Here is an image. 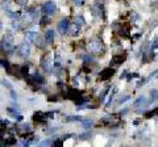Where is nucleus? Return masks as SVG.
Wrapping results in <instances>:
<instances>
[{"mask_svg":"<svg viewBox=\"0 0 158 147\" xmlns=\"http://www.w3.org/2000/svg\"><path fill=\"white\" fill-rule=\"evenodd\" d=\"M41 9L46 16H53L55 13V11H57V5H55L54 1H46L42 4Z\"/></svg>","mask_w":158,"mask_h":147,"instance_id":"7ed1b4c3","label":"nucleus"},{"mask_svg":"<svg viewBox=\"0 0 158 147\" xmlns=\"http://www.w3.org/2000/svg\"><path fill=\"white\" fill-rule=\"evenodd\" d=\"M26 1H28V0H16V3H17V4H20V5H25Z\"/></svg>","mask_w":158,"mask_h":147,"instance_id":"a878e982","label":"nucleus"},{"mask_svg":"<svg viewBox=\"0 0 158 147\" xmlns=\"http://www.w3.org/2000/svg\"><path fill=\"white\" fill-rule=\"evenodd\" d=\"M80 122H82V126H83L84 129H91L92 126H94V121L90 118L84 120V118H80Z\"/></svg>","mask_w":158,"mask_h":147,"instance_id":"4468645a","label":"nucleus"},{"mask_svg":"<svg viewBox=\"0 0 158 147\" xmlns=\"http://www.w3.org/2000/svg\"><path fill=\"white\" fill-rule=\"evenodd\" d=\"M0 48H1V50L4 53H7V54H11V53L15 51V45H13V39H12L11 34H5L1 43H0Z\"/></svg>","mask_w":158,"mask_h":147,"instance_id":"f257e3e1","label":"nucleus"},{"mask_svg":"<svg viewBox=\"0 0 158 147\" xmlns=\"http://www.w3.org/2000/svg\"><path fill=\"white\" fill-rule=\"evenodd\" d=\"M41 65H42V68H44L45 71L50 72L51 68H53V59H51V56L50 55H45L44 58H42V61H41Z\"/></svg>","mask_w":158,"mask_h":147,"instance_id":"39448f33","label":"nucleus"},{"mask_svg":"<svg viewBox=\"0 0 158 147\" xmlns=\"http://www.w3.org/2000/svg\"><path fill=\"white\" fill-rule=\"evenodd\" d=\"M157 108L154 109V110H151V112H149V113H146V114H145V117H146V118H151V117H156L157 116Z\"/></svg>","mask_w":158,"mask_h":147,"instance_id":"412c9836","label":"nucleus"},{"mask_svg":"<svg viewBox=\"0 0 158 147\" xmlns=\"http://www.w3.org/2000/svg\"><path fill=\"white\" fill-rule=\"evenodd\" d=\"M129 99H130L129 96H125L124 99H120V100H118V102H120V104H123V102H125V101H127V100H129Z\"/></svg>","mask_w":158,"mask_h":147,"instance_id":"bb28decb","label":"nucleus"},{"mask_svg":"<svg viewBox=\"0 0 158 147\" xmlns=\"http://www.w3.org/2000/svg\"><path fill=\"white\" fill-rule=\"evenodd\" d=\"M72 1H74V4H75V5L82 7V5L84 4V1H86V0H72Z\"/></svg>","mask_w":158,"mask_h":147,"instance_id":"5701e85b","label":"nucleus"},{"mask_svg":"<svg viewBox=\"0 0 158 147\" xmlns=\"http://www.w3.org/2000/svg\"><path fill=\"white\" fill-rule=\"evenodd\" d=\"M25 38H26V41H29V42L37 41V38H38V33H37V32H34V30H28V32L25 33Z\"/></svg>","mask_w":158,"mask_h":147,"instance_id":"9b49d317","label":"nucleus"},{"mask_svg":"<svg viewBox=\"0 0 158 147\" xmlns=\"http://www.w3.org/2000/svg\"><path fill=\"white\" fill-rule=\"evenodd\" d=\"M125 58H127V55L125 54H115L113 56H112V61H111V63L113 66H118V65H121L124 61H125Z\"/></svg>","mask_w":158,"mask_h":147,"instance_id":"1a4fd4ad","label":"nucleus"},{"mask_svg":"<svg viewBox=\"0 0 158 147\" xmlns=\"http://www.w3.org/2000/svg\"><path fill=\"white\" fill-rule=\"evenodd\" d=\"M145 102H146V97H145V96H140V97L133 102V106H134V108H137V106L142 105V104H145Z\"/></svg>","mask_w":158,"mask_h":147,"instance_id":"dca6fc26","label":"nucleus"},{"mask_svg":"<svg viewBox=\"0 0 158 147\" xmlns=\"http://www.w3.org/2000/svg\"><path fill=\"white\" fill-rule=\"evenodd\" d=\"M0 33H1V22H0Z\"/></svg>","mask_w":158,"mask_h":147,"instance_id":"cd10ccee","label":"nucleus"},{"mask_svg":"<svg viewBox=\"0 0 158 147\" xmlns=\"http://www.w3.org/2000/svg\"><path fill=\"white\" fill-rule=\"evenodd\" d=\"M82 58H83L84 62H94V58H92L91 55H83Z\"/></svg>","mask_w":158,"mask_h":147,"instance_id":"4be33fe9","label":"nucleus"},{"mask_svg":"<svg viewBox=\"0 0 158 147\" xmlns=\"http://www.w3.org/2000/svg\"><path fill=\"white\" fill-rule=\"evenodd\" d=\"M20 75L25 76V78L29 75V66L26 65V63H25V65H22L21 68H20Z\"/></svg>","mask_w":158,"mask_h":147,"instance_id":"f3484780","label":"nucleus"},{"mask_svg":"<svg viewBox=\"0 0 158 147\" xmlns=\"http://www.w3.org/2000/svg\"><path fill=\"white\" fill-rule=\"evenodd\" d=\"M69 97L72 99V100H77V99H82V95H83V92L82 91H78V89H74V88H70L67 92Z\"/></svg>","mask_w":158,"mask_h":147,"instance_id":"9d476101","label":"nucleus"},{"mask_svg":"<svg viewBox=\"0 0 158 147\" xmlns=\"http://www.w3.org/2000/svg\"><path fill=\"white\" fill-rule=\"evenodd\" d=\"M26 78H28V76H26ZM28 82L31 83V84H42V83H44V76L40 75L38 72H36L34 75L29 76V78H28Z\"/></svg>","mask_w":158,"mask_h":147,"instance_id":"0eeeda50","label":"nucleus"},{"mask_svg":"<svg viewBox=\"0 0 158 147\" xmlns=\"http://www.w3.org/2000/svg\"><path fill=\"white\" fill-rule=\"evenodd\" d=\"M54 36H55V33H54V30H51V29H49V30L45 32V41L48 45H51L53 43V41H54Z\"/></svg>","mask_w":158,"mask_h":147,"instance_id":"f8f14e48","label":"nucleus"},{"mask_svg":"<svg viewBox=\"0 0 158 147\" xmlns=\"http://www.w3.org/2000/svg\"><path fill=\"white\" fill-rule=\"evenodd\" d=\"M113 74H115V70L113 68H111V67H108V68H104L103 71L100 72V80H107V79H110L113 76Z\"/></svg>","mask_w":158,"mask_h":147,"instance_id":"6e6552de","label":"nucleus"},{"mask_svg":"<svg viewBox=\"0 0 158 147\" xmlns=\"http://www.w3.org/2000/svg\"><path fill=\"white\" fill-rule=\"evenodd\" d=\"M70 20H69V19H62L61 20V21H59L58 22V26H57V28H58V32L59 33H61V34H66V33H67L69 32V29H70Z\"/></svg>","mask_w":158,"mask_h":147,"instance_id":"20e7f679","label":"nucleus"},{"mask_svg":"<svg viewBox=\"0 0 158 147\" xmlns=\"http://www.w3.org/2000/svg\"><path fill=\"white\" fill-rule=\"evenodd\" d=\"M82 117L79 116H67L66 117V122H77V121H80Z\"/></svg>","mask_w":158,"mask_h":147,"instance_id":"a211bd4d","label":"nucleus"},{"mask_svg":"<svg viewBox=\"0 0 158 147\" xmlns=\"http://www.w3.org/2000/svg\"><path fill=\"white\" fill-rule=\"evenodd\" d=\"M53 145H54V142L50 141V139H48V141H45V142L41 143V146H53Z\"/></svg>","mask_w":158,"mask_h":147,"instance_id":"b1692460","label":"nucleus"},{"mask_svg":"<svg viewBox=\"0 0 158 147\" xmlns=\"http://www.w3.org/2000/svg\"><path fill=\"white\" fill-rule=\"evenodd\" d=\"M33 120H34L36 122H45L46 116H45V113H42V112H37V113H34V116H33Z\"/></svg>","mask_w":158,"mask_h":147,"instance_id":"ddd939ff","label":"nucleus"},{"mask_svg":"<svg viewBox=\"0 0 158 147\" xmlns=\"http://www.w3.org/2000/svg\"><path fill=\"white\" fill-rule=\"evenodd\" d=\"M49 22H50V21H49V17H48L46 15H45L41 20H40V25H41V26H46V25L49 24Z\"/></svg>","mask_w":158,"mask_h":147,"instance_id":"6ab92c4d","label":"nucleus"},{"mask_svg":"<svg viewBox=\"0 0 158 147\" xmlns=\"http://www.w3.org/2000/svg\"><path fill=\"white\" fill-rule=\"evenodd\" d=\"M20 129H21L22 130V131H26V133H29V131H31V125H29V123H22V125L21 126H20Z\"/></svg>","mask_w":158,"mask_h":147,"instance_id":"aec40b11","label":"nucleus"},{"mask_svg":"<svg viewBox=\"0 0 158 147\" xmlns=\"http://www.w3.org/2000/svg\"><path fill=\"white\" fill-rule=\"evenodd\" d=\"M83 24H84V19L82 17V16H77V17L74 19V22H72V25L77 26V28H79V29L82 28V25Z\"/></svg>","mask_w":158,"mask_h":147,"instance_id":"2eb2a0df","label":"nucleus"},{"mask_svg":"<svg viewBox=\"0 0 158 147\" xmlns=\"http://www.w3.org/2000/svg\"><path fill=\"white\" fill-rule=\"evenodd\" d=\"M20 55H21L22 58H28V56L31 55V45H29L28 42H22L21 45H20Z\"/></svg>","mask_w":158,"mask_h":147,"instance_id":"423d86ee","label":"nucleus"},{"mask_svg":"<svg viewBox=\"0 0 158 147\" xmlns=\"http://www.w3.org/2000/svg\"><path fill=\"white\" fill-rule=\"evenodd\" d=\"M88 49H90V51L94 53V54H100V53L104 51L103 42H101L100 38H98V37H94V38L90 41V43H88Z\"/></svg>","mask_w":158,"mask_h":147,"instance_id":"f03ea898","label":"nucleus"},{"mask_svg":"<svg viewBox=\"0 0 158 147\" xmlns=\"http://www.w3.org/2000/svg\"><path fill=\"white\" fill-rule=\"evenodd\" d=\"M150 95H151V100H156L157 99V89H153V91L150 92Z\"/></svg>","mask_w":158,"mask_h":147,"instance_id":"393cba45","label":"nucleus"}]
</instances>
